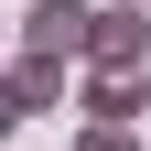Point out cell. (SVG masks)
Listing matches in <instances>:
<instances>
[{
    "instance_id": "cell-2",
    "label": "cell",
    "mask_w": 151,
    "mask_h": 151,
    "mask_svg": "<svg viewBox=\"0 0 151 151\" xmlns=\"http://www.w3.org/2000/svg\"><path fill=\"white\" fill-rule=\"evenodd\" d=\"M76 108H86V119L97 129H140V108H151V76H76Z\"/></svg>"
},
{
    "instance_id": "cell-4",
    "label": "cell",
    "mask_w": 151,
    "mask_h": 151,
    "mask_svg": "<svg viewBox=\"0 0 151 151\" xmlns=\"http://www.w3.org/2000/svg\"><path fill=\"white\" fill-rule=\"evenodd\" d=\"M0 86H11V97H22V119H32V108H65V97H76V65H54V54H11V76H0Z\"/></svg>"
},
{
    "instance_id": "cell-6",
    "label": "cell",
    "mask_w": 151,
    "mask_h": 151,
    "mask_svg": "<svg viewBox=\"0 0 151 151\" xmlns=\"http://www.w3.org/2000/svg\"><path fill=\"white\" fill-rule=\"evenodd\" d=\"M11 129H22V97H11V86H0V140H11Z\"/></svg>"
},
{
    "instance_id": "cell-1",
    "label": "cell",
    "mask_w": 151,
    "mask_h": 151,
    "mask_svg": "<svg viewBox=\"0 0 151 151\" xmlns=\"http://www.w3.org/2000/svg\"><path fill=\"white\" fill-rule=\"evenodd\" d=\"M76 65H97V76H151V22H140V0H86V54Z\"/></svg>"
},
{
    "instance_id": "cell-5",
    "label": "cell",
    "mask_w": 151,
    "mask_h": 151,
    "mask_svg": "<svg viewBox=\"0 0 151 151\" xmlns=\"http://www.w3.org/2000/svg\"><path fill=\"white\" fill-rule=\"evenodd\" d=\"M76 151H140V140H129V129H97V119H86V129H76Z\"/></svg>"
},
{
    "instance_id": "cell-3",
    "label": "cell",
    "mask_w": 151,
    "mask_h": 151,
    "mask_svg": "<svg viewBox=\"0 0 151 151\" xmlns=\"http://www.w3.org/2000/svg\"><path fill=\"white\" fill-rule=\"evenodd\" d=\"M22 54L76 65V54H86V0H32V11H22Z\"/></svg>"
}]
</instances>
